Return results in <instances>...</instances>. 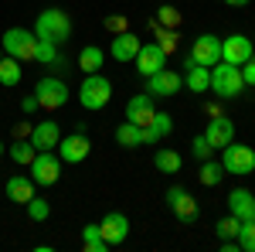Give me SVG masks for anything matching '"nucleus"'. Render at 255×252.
Segmentation results:
<instances>
[{"mask_svg": "<svg viewBox=\"0 0 255 252\" xmlns=\"http://www.w3.org/2000/svg\"><path fill=\"white\" fill-rule=\"evenodd\" d=\"M34 34L44 41H55V44H65V41L72 38V17L65 10H58V7H48L34 20Z\"/></svg>", "mask_w": 255, "mask_h": 252, "instance_id": "f257e3e1", "label": "nucleus"}, {"mask_svg": "<svg viewBox=\"0 0 255 252\" xmlns=\"http://www.w3.org/2000/svg\"><path fill=\"white\" fill-rule=\"evenodd\" d=\"M211 89H215L221 99H232L245 89V78H242V68L238 65H228V61H218L211 65Z\"/></svg>", "mask_w": 255, "mask_h": 252, "instance_id": "f03ea898", "label": "nucleus"}, {"mask_svg": "<svg viewBox=\"0 0 255 252\" xmlns=\"http://www.w3.org/2000/svg\"><path fill=\"white\" fill-rule=\"evenodd\" d=\"M0 48H3L7 55H14L17 61H34L38 34H34V31H24V27H10V31H3Z\"/></svg>", "mask_w": 255, "mask_h": 252, "instance_id": "7ed1b4c3", "label": "nucleus"}, {"mask_svg": "<svg viewBox=\"0 0 255 252\" xmlns=\"http://www.w3.org/2000/svg\"><path fill=\"white\" fill-rule=\"evenodd\" d=\"M27 167H31V181L38 188H51L61 177V157H55V150H38Z\"/></svg>", "mask_w": 255, "mask_h": 252, "instance_id": "20e7f679", "label": "nucleus"}, {"mask_svg": "<svg viewBox=\"0 0 255 252\" xmlns=\"http://www.w3.org/2000/svg\"><path fill=\"white\" fill-rule=\"evenodd\" d=\"M79 99H82V106L85 109H102L109 99H113V82L106 75H99V72H92V75L82 82V89H79Z\"/></svg>", "mask_w": 255, "mask_h": 252, "instance_id": "39448f33", "label": "nucleus"}, {"mask_svg": "<svg viewBox=\"0 0 255 252\" xmlns=\"http://www.w3.org/2000/svg\"><path fill=\"white\" fill-rule=\"evenodd\" d=\"M221 167L228 174H252L255 171V150L232 140L228 147H221Z\"/></svg>", "mask_w": 255, "mask_h": 252, "instance_id": "423d86ee", "label": "nucleus"}, {"mask_svg": "<svg viewBox=\"0 0 255 252\" xmlns=\"http://www.w3.org/2000/svg\"><path fill=\"white\" fill-rule=\"evenodd\" d=\"M34 96H38V102H41V109H61L68 99H72V92H68V85L61 82V78H55V75H48V78H41L38 85H34Z\"/></svg>", "mask_w": 255, "mask_h": 252, "instance_id": "0eeeda50", "label": "nucleus"}, {"mask_svg": "<svg viewBox=\"0 0 255 252\" xmlns=\"http://www.w3.org/2000/svg\"><path fill=\"white\" fill-rule=\"evenodd\" d=\"M255 55L252 48V38H245V34H228V38L221 41V61H228V65H245V61Z\"/></svg>", "mask_w": 255, "mask_h": 252, "instance_id": "6e6552de", "label": "nucleus"}, {"mask_svg": "<svg viewBox=\"0 0 255 252\" xmlns=\"http://www.w3.org/2000/svg\"><path fill=\"white\" fill-rule=\"evenodd\" d=\"M136 72L143 78H150V75H157L160 68L167 65V51L160 48V44H139V51H136Z\"/></svg>", "mask_w": 255, "mask_h": 252, "instance_id": "1a4fd4ad", "label": "nucleus"}, {"mask_svg": "<svg viewBox=\"0 0 255 252\" xmlns=\"http://www.w3.org/2000/svg\"><path fill=\"white\" fill-rule=\"evenodd\" d=\"M92 150V143L85 140V133H72V136H61L58 140V157L61 164H82Z\"/></svg>", "mask_w": 255, "mask_h": 252, "instance_id": "9d476101", "label": "nucleus"}, {"mask_svg": "<svg viewBox=\"0 0 255 252\" xmlns=\"http://www.w3.org/2000/svg\"><path fill=\"white\" fill-rule=\"evenodd\" d=\"M191 61L204 65V68L218 65V61H221V41H218L215 34H201V38L191 44Z\"/></svg>", "mask_w": 255, "mask_h": 252, "instance_id": "9b49d317", "label": "nucleus"}, {"mask_svg": "<svg viewBox=\"0 0 255 252\" xmlns=\"http://www.w3.org/2000/svg\"><path fill=\"white\" fill-rule=\"evenodd\" d=\"M204 140L211 143V147H228L232 140H235V123L228 116H221V113H215V116L208 119V130H204Z\"/></svg>", "mask_w": 255, "mask_h": 252, "instance_id": "f8f14e48", "label": "nucleus"}, {"mask_svg": "<svg viewBox=\"0 0 255 252\" xmlns=\"http://www.w3.org/2000/svg\"><path fill=\"white\" fill-rule=\"evenodd\" d=\"M99 232H102V239H106L109 246H119V242H126V235H129V218L123 212H109L99 222Z\"/></svg>", "mask_w": 255, "mask_h": 252, "instance_id": "ddd939ff", "label": "nucleus"}, {"mask_svg": "<svg viewBox=\"0 0 255 252\" xmlns=\"http://www.w3.org/2000/svg\"><path fill=\"white\" fill-rule=\"evenodd\" d=\"M153 113H157V109H153V96H150V92H139V96H133L126 102V119L136 123L139 130L153 123Z\"/></svg>", "mask_w": 255, "mask_h": 252, "instance_id": "4468645a", "label": "nucleus"}, {"mask_svg": "<svg viewBox=\"0 0 255 252\" xmlns=\"http://www.w3.org/2000/svg\"><path fill=\"white\" fill-rule=\"evenodd\" d=\"M180 85H184V78L177 75V72H170V68H160L157 75H150L146 78V92L150 96H177L180 92Z\"/></svg>", "mask_w": 255, "mask_h": 252, "instance_id": "2eb2a0df", "label": "nucleus"}, {"mask_svg": "<svg viewBox=\"0 0 255 252\" xmlns=\"http://www.w3.org/2000/svg\"><path fill=\"white\" fill-rule=\"evenodd\" d=\"M228 215H235L238 222H255V194L245 188H235L228 194Z\"/></svg>", "mask_w": 255, "mask_h": 252, "instance_id": "dca6fc26", "label": "nucleus"}, {"mask_svg": "<svg viewBox=\"0 0 255 252\" xmlns=\"http://www.w3.org/2000/svg\"><path fill=\"white\" fill-rule=\"evenodd\" d=\"M31 143H34V150H55L61 140V130L55 119H44V123H38L34 130H31V136H27Z\"/></svg>", "mask_w": 255, "mask_h": 252, "instance_id": "f3484780", "label": "nucleus"}, {"mask_svg": "<svg viewBox=\"0 0 255 252\" xmlns=\"http://www.w3.org/2000/svg\"><path fill=\"white\" fill-rule=\"evenodd\" d=\"M139 51V38L133 34V31H123V34H116L113 38V44H109V55L116 61H133Z\"/></svg>", "mask_w": 255, "mask_h": 252, "instance_id": "a211bd4d", "label": "nucleus"}, {"mask_svg": "<svg viewBox=\"0 0 255 252\" xmlns=\"http://www.w3.org/2000/svg\"><path fill=\"white\" fill-rule=\"evenodd\" d=\"M34 181L31 177H24V174H14V177H7V198L14 201V205H27L31 198H34Z\"/></svg>", "mask_w": 255, "mask_h": 252, "instance_id": "6ab92c4d", "label": "nucleus"}, {"mask_svg": "<svg viewBox=\"0 0 255 252\" xmlns=\"http://www.w3.org/2000/svg\"><path fill=\"white\" fill-rule=\"evenodd\" d=\"M184 85H187L191 92H208V89H211V68H204V65H197V61H191V58H187Z\"/></svg>", "mask_w": 255, "mask_h": 252, "instance_id": "aec40b11", "label": "nucleus"}, {"mask_svg": "<svg viewBox=\"0 0 255 252\" xmlns=\"http://www.w3.org/2000/svg\"><path fill=\"white\" fill-rule=\"evenodd\" d=\"M82 242H85V246H82L85 252H106V249H109V242L102 239L99 225H92V222H89V225H82Z\"/></svg>", "mask_w": 255, "mask_h": 252, "instance_id": "412c9836", "label": "nucleus"}, {"mask_svg": "<svg viewBox=\"0 0 255 252\" xmlns=\"http://www.w3.org/2000/svg\"><path fill=\"white\" fill-rule=\"evenodd\" d=\"M102 61H106V55H102V48H96V44H89V48H82V55H79V68L82 72H99L102 68Z\"/></svg>", "mask_w": 255, "mask_h": 252, "instance_id": "4be33fe9", "label": "nucleus"}, {"mask_svg": "<svg viewBox=\"0 0 255 252\" xmlns=\"http://www.w3.org/2000/svg\"><path fill=\"white\" fill-rule=\"evenodd\" d=\"M170 212H174L180 222H194V218H197V201H194L187 191H184V194L174 201V205H170Z\"/></svg>", "mask_w": 255, "mask_h": 252, "instance_id": "5701e85b", "label": "nucleus"}, {"mask_svg": "<svg viewBox=\"0 0 255 252\" xmlns=\"http://www.w3.org/2000/svg\"><path fill=\"white\" fill-rule=\"evenodd\" d=\"M20 82V61L14 55H3L0 58V85H17Z\"/></svg>", "mask_w": 255, "mask_h": 252, "instance_id": "b1692460", "label": "nucleus"}, {"mask_svg": "<svg viewBox=\"0 0 255 252\" xmlns=\"http://www.w3.org/2000/svg\"><path fill=\"white\" fill-rule=\"evenodd\" d=\"M153 164H157V171H163V174H177L180 171V154L177 150H157Z\"/></svg>", "mask_w": 255, "mask_h": 252, "instance_id": "393cba45", "label": "nucleus"}, {"mask_svg": "<svg viewBox=\"0 0 255 252\" xmlns=\"http://www.w3.org/2000/svg\"><path fill=\"white\" fill-rule=\"evenodd\" d=\"M221 177H225V167H221V164H215L211 157L201 160V184H204V188H215Z\"/></svg>", "mask_w": 255, "mask_h": 252, "instance_id": "a878e982", "label": "nucleus"}, {"mask_svg": "<svg viewBox=\"0 0 255 252\" xmlns=\"http://www.w3.org/2000/svg\"><path fill=\"white\" fill-rule=\"evenodd\" d=\"M116 143H119V147H136V143H139V126H136V123H129V119L119 123V126H116Z\"/></svg>", "mask_w": 255, "mask_h": 252, "instance_id": "bb28decb", "label": "nucleus"}, {"mask_svg": "<svg viewBox=\"0 0 255 252\" xmlns=\"http://www.w3.org/2000/svg\"><path fill=\"white\" fill-rule=\"evenodd\" d=\"M34 61H41V65H55V61H58V44H55V41L38 38V48H34Z\"/></svg>", "mask_w": 255, "mask_h": 252, "instance_id": "cd10ccee", "label": "nucleus"}, {"mask_svg": "<svg viewBox=\"0 0 255 252\" xmlns=\"http://www.w3.org/2000/svg\"><path fill=\"white\" fill-rule=\"evenodd\" d=\"M34 154H38V150H34V143H31V140H17V143L10 147V157H14L17 164H31Z\"/></svg>", "mask_w": 255, "mask_h": 252, "instance_id": "c85d7f7f", "label": "nucleus"}, {"mask_svg": "<svg viewBox=\"0 0 255 252\" xmlns=\"http://www.w3.org/2000/svg\"><path fill=\"white\" fill-rule=\"evenodd\" d=\"M24 208H27V215H31V222H44V218L51 215V205H48L44 198H38V194H34V198H31Z\"/></svg>", "mask_w": 255, "mask_h": 252, "instance_id": "c756f323", "label": "nucleus"}, {"mask_svg": "<svg viewBox=\"0 0 255 252\" xmlns=\"http://www.w3.org/2000/svg\"><path fill=\"white\" fill-rule=\"evenodd\" d=\"M150 126H153V133L163 140V136L174 133V116H170V113H153V123H150Z\"/></svg>", "mask_w": 255, "mask_h": 252, "instance_id": "7c9ffc66", "label": "nucleus"}, {"mask_svg": "<svg viewBox=\"0 0 255 252\" xmlns=\"http://www.w3.org/2000/svg\"><path fill=\"white\" fill-rule=\"evenodd\" d=\"M238 246H242V252H255V222H242V229H238Z\"/></svg>", "mask_w": 255, "mask_h": 252, "instance_id": "2f4dec72", "label": "nucleus"}, {"mask_svg": "<svg viewBox=\"0 0 255 252\" xmlns=\"http://www.w3.org/2000/svg\"><path fill=\"white\" fill-rule=\"evenodd\" d=\"M238 229H242V222L235 215H228V218L218 222V239H238Z\"/></svg>", "mask_w": 255, "mask_h": 252, "instance_id": "473e14b6", "label": "nucleus"}, {"mask_svg": "<svg viewBox=\"0 0 255 252\" xmlns=\"http://www.w3.org/2000/svg\"><path fill=\"white\" fill-rule=\"evenodd\" d=\"M191 154H194L197 160H208V157L215 154V147H211V143L204 140V133H201V136H194V140H191Z\"/></svg>", "mask_w": 255, "mask_h": 252, "instance_id": "72a5a7b5", "label": "nucleus"}, {"mask_svg": "<svg viewBox=\"0 0 255 252\" xmlns=\"http://www.w3.org/2000/svg\"><path fill=\"white\" fill-rule=\"evenodd\" d=\"M157 44L167 51V55H170V51L177 48V31H174V27H163V31H157Z\"/></svg>", "mask_w": 255, "mask_h": 252, "instance_id": "f704fd0d", "label": "nucleus"}, {"mask_svg": "<svg viewBox=\"0 0 255 252\" xmlns=\"http://www.w3.org/2000/svg\"><path fill=\"white\" fill-rule=\"evenodd\" d=\"M157 20L163 24V27H177V24H180V14H177L170 3H163V7H160V14H157Z\"/></svg>", "mask_w": 255, "mask_h": 252, "instance_id": "c9c22d12", "label": "nucleus"}, {"mask_svg": "<svg viewBox=\"0 0 255 252\" xmlns=\"http://www.w3.org/2000/svg\"><path fill=\"white\" fill-rule=\"evenodd\" d=\"M106 27H109L113 34H123V31H126V17H123V14H116V17H106Z\"/></svg>", "mask_w": 255, "mask_h": 252, "instance_id": "e433bc0d", "label": "nucleus"}, {"mask_svg": "<svg viewBox=\"0 0 255 252\" xmlns=\"http://www.w3.org/2000/svg\"><path fill=\"white\" fill-rule=\"evenodd\" d=\"M242 78H245V85H255V55L242 65Z\"/></svg>", "mask_w": 255, "mask_h": 252, "instance_id": "4c0bfd02", "label": "nucleus"}, {"mask_svg": "<svg viewBox=\"0 0 255 252\" xmlns=\"http://www.w3.org/2000/svg\"><path fill=\"white\" fill-rule=\"evenodd\" d=\"M20 109H24V113H27V116H31V113H34V109H41L38 96H34V92H31V96H24V99H20Z\"/></svg>", "mask_w": 255, "mask_h": 252, "instance_id": "58836bf2", "label": "nucleus"}, {"mask_svg": "<svg viewBox=\"0 0 255 252\" xmlns=\"http://www.w3.org/2000/svg\"><path fill=\"white\" fill-rule=\"evenodd\" d=\"M180 194H184V188H180V184H174V188H167V194H163V201H167V205H174V201L180 198Z\"/></svg>", "mask_w": 255, "mask_h": 252, "instance_id": "ea45409f", "label": "nucleus"}, {"mask_svg": "<svg viewBox=\"0 0 255 252\" xmlns=\"http://www.w3.org/2000/svg\"><path fill=\"white\" fill-rule=\"evenodd\" d=\"M31 130H34V126H27V123H17V126H14V133H17V140H24V133L31 136Z\"/></svg>", "mask_w": 255, "mask_h": 252, "instance_id": "a19ab883", "label": "nucleus"}, {"mask_svg": "<svg viewBox=\"0 0 255 252\" xmlns=\"http://www.w3.org/2000/svg\"><path fill=\"white\" fill-rule=\"evenodd\" d=\"M225 3H228V7H245L249 0H225Z\"/></svg>", "mask_w": 255, "mask_h": 252, "instance_id": "79ce46f5", "label": "nucleus"}, {"mask_svg": "<svg viewBox=\"0 0 255 252\" xmlns=\"http://www.w3.org/2000/svg\"><path fill=\"white\" fill-rule=\"evenodd\" d=\"M0 154H3V143H0Z\"/></svg>", "mask_w": 255, "mask_h": 252, "instance_id": "37998d69", "label": "nucleus"}, {"mask_svg": "<svg viewBox=\"0 0 255 252\" xmlns=\"http://www.w3.org/2000/svg\"><path fill=\"white\" fill-rule=\"evenodd\" d=\"M0 58H3V55H0Z\"/></svg>", "mask_w": 255, "mask_h": 252, "instance_id": "c03bdc74", "label": "nucleus"}]
</instances>
